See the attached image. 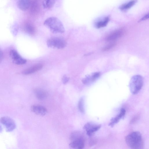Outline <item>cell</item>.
<instances>
[{
  "label": "cell",
  "instance_id": "obj_1",
  "mask_svg": "<svg viewBox=\"0 0 149 149\" xmlns=\"http://www.w3.org/2000/svg\"><path fill=\"white\" fill-rule=\"evenodd\" d=\"M125 140L127 146L131 148L139 149L143 148V141L139 132L135 131L130 133L125 136Z\"/></svg>",
  "mask_w": 149,
  "mask_h": 149
},
{
  "label": "cell",
  "instance_id": "obj_2",
  "mask_svg": "<svg viewBox=\"0 0 149 149\" xmlns=\"http://www.w3.org/2000/svg\"><path fill=\"white\" fill-rule=\"evenodd\" d=\"M44 25L54 33H62L65 29L61 21L55 17H51L47 18L44 22Z\"/></svg>",
  "mask_w": 149,
  "mask_h": 149
},
{
  "label": "cell",
  "instance_id": "obj_3",
  "mask_svg": "<svg viewBox=\"0 0 149 149\" xmlns=\"http://www.w3.org/2000/svg\"><path fill=\"white\" fill-rule=\"evenodd\" d=\"M143 78L140 75H136L133 76L129 83V88L131 93L133 95L137 94L143 86Z\"/></svg>",
  "mask_w": 149,
  "mask_h": 149
},
{
  "label": "cell",
  "instance_id": "obj_4",
  "mask_svg": "<svg viewBox=\"0 0 149 149\" xmlns=\"http://www.w3.org/2000/svg\"><path fill=\"white\" fill-rule=\"evenodd\" d=\"M47 44L49 47L60 49L65 47L66 42L62 38L54 37L51 38L47 40Z\"/></svg>",
  "mask_w": 149,
  "mask_h": 149
},
{
  "label": "cell",
  "instance_id": "obj_5",
  "mask_svg": "<svg viewBox=\"0 0 149 149\" xmlns=\"http://www.w3.org/2000/svg\"><path fill=\"white\" fill-rule=\"evenodd\" d=\"M0 122L5 127L7 132H12L16 128V125L15 121L8 117H2L0 119Z\"/></svg>",
  "mask_w": 149,
  "mask_h": 149
},
{
  "label": "cell",
  "instance_id": "obj_6",
  "mask_svg": "<svg viewBox=\"0 0 149 149\" xmlns=\"http://www.w3.org/2000/svg\"><path fill=\"white\" fill-rule=\"evenodd\" d=\"M101 125L95 124L92 122H88L84 126L83 129L89 136H93L101 127Z\"/></svg>",
  "mask_w": 149,
  "mask_h": 149
},
{
  "label": "cell",
  "instance_id": "obj_7",
  "mask_svg": "<svg viewBox=\"0 0 149 149\" xmlns=\"http://www.w3.org/2000/svg\"><path fill=\"white\" fill-rule=\"evenodd\" d=\"M85 140L83 134L71 141L69 146L74 149H82L85 146Z\"/></svg>",
  "mask_w": 149,
  "mask_h": 149
},
{
  "label": "cell",
  "instance_id": "obj_8",
  "mask_svg": "<svg viewBox=\"0 0 149 149\" xmlns=\"http://www.w3.org/2000/svg\"><path fill=\"white\" fill-rule=\"evenodd\" d=\"M10 56L13 62L16 64L23 65L26 62V60L21 56L15 50L12 49L10 51Z\"/></svg>",
  "mask_w": 149,
  "mask_h": 149
},
{
  "label": "cell",
  "instance_id": "obj_9",
  "mask_svg": "<svg viewBox=\"0 0 149 149\" xmlns=\"http://www.w3.org/2000/svg\"><path fill=\"white\" fill-rule=\"evenodd\" d=\"M126 113L125 109L122 108L120 110L119 113L114 117L112 118L109 124V126L113 127L115 124L118 123L120 120L124 117Z\"/></svg>",
  "mask_w": 149,
  "mask_h": 149
},
{
  "label": "cell",
  "instance_id": "obj_10",
  "mask_svg": "<svg viewBox=\"0 0 149 149\" xmlns=\"http://www.w3.org/2000/svg\"><path fill=\"white\" fill-rule=\"evenodd\" d=\"M124 33L123 29H119L114 31L110 33L107 38V40L111 41L115 40L121 37Z\"/></svg>",
  "mask_w": 149,
  "mask_h": 149
},
{
  "label": "cell",
  "instance_id": "obj_11",
  "mask_svg": "<svg viewBox=\"0 0 149 149\" xmlns=\"http://www.w3.org/2000/svg\"><path fill=\"white\" fill-rule=\"evenodd\" d=\"M31 109L36 114L40 116H44L47 113V109L44 107L40 105H33Z\"/></svg>",
  "mask_w": 149,
  "mask_h": 149
},
{
  "label": "cell",
  "instance_id": "obj_12",
  "mask_svg": "<svg viewBox=\"0 0 149 149\" xmlns=\"http://www.w3.org/2000/svg\"><path fill=\"white\" fill-rule=\"evenodd\" d=\"M100 72H95L87 75L82 80V82L86 84L93 82L97 79L100 76Z\"/></svg>",
  "mask_w": 149,
  "mask_h": 149
},
{
  "label": "cell",
  "instance_id": "obj_13",
  "mask_svg": "<svg viewBox=\"0 0 149 149\" xmlns=\"http://www.w3.org/2000/svg\"><path fill=\"white\" fill-rule=\"evenodd\" d=\"M23 29L25 32L31 35H34L36 33V29L34 26L29 22H26L24 24Z\"/></svg>",
  "mask_w": 149,
  "mask_h": 149
},
{
  "label": "cell",
  "instance_id": "obj_14",
  "mask_svg": "<svg viewBox=\"0 0 149 149\" xmlns=\"http://www.w3.org/2000/svg\"><path fill=\"white\" fill-rule=\"evenodd\" d=\"M42 67V64H38L24 70L23 71L22 73L24 75L31 74L40 70Z\"/></svg>",
  "mask_w": 149,
  "mask_h": 149
},
{
  "label": "cell",
  "instance_id": "obj_15",
  "mask_svg": "<svg viewBox=\"0 0 149 149\" xmlns=\"http://www.w3.org/2000/svg\"><path fill=\"white\" fill-rule=\"evenodd\" d=\"M31 2V0H18V6L20 10L25 11L30 7Z\"/></svg>",
  "mask_w": 149,
  "mask_h": 149
},
{
  "label": "cell",
  "instance_id": "obj_16",
  "mask_svg": "<svg viewBox=\"0 0 149 149\" xmlns=\"http://www.w3.org/2000/svg\"><path fill=\"white\" fill-rule=\"evenodd\" d=\"M34 93L36 97L40 100L45 99L47 96V91L40 88L35 89Z\"/></svg>",
  "mask_w": 149,
  "mask_h": 149
},
{
  "label": "cell",
  "instance_id": "obj_17",
  "mask_svg": "<svg viewBox=\"0 0 149 149\" xmlns=\"http://www.w3.org/2000/svg\"><path fill=\"white\" fill-rule=\"evenodd\" d=\"M136 2V0H132L128 2L121 5L120 8L123 10H127L133 6Z\"/></svg>",
  "mask_w": 149,
  "mask_h": 149
},
{
  "label": "cell",
  "instance_id": "obj_18",
  "mask_svg": "<svg viewBox=\"0 0 149 149\" xmlns=\"http://www.w3.org/2000/svg\"><path fill=\"white\" fill-rule=\"evenodd\" d=\"M56 1V0H43V6L45 8H51L53 6Z\"/></svg>",
  "mask_w": 149,
  "mask_h": 149
},
{
  "label": "cell",
  "instance_id": "obj_19",
  "mask_svg": "<svg viewBox=\"0 0 149 149\" xmlns=\"http://www.w3.org/2000/svg\"><path fill=\"white\" fill-rule=\"evenodd\" d=\"M30 12L31 13H36L38 8V4L37 0H34L30 5Z\"/></svg>",
  "mask_w": 149,
  "mask_h": 149
},
{
  "label": "cell",
  "instance_id": "obj_20",
  "mask_svg": "<svg viewBox=\"0 0 149 149\" xmlns=\"http://www.w3.org/2000/svg\"><path fill=\"white\" fill-rule=\"evenodd\" d=\"M109 21L108 17H106L103 20L97 22L96 24V26L97 28H101L106 26Z\"/></svg>",
  "mask_w": 149,
  "mask_h": 149
},
{
  "label": "cell",
  "instance_id": "obj_21",
  "mask_svg": "<svg viewBox=\"0 0 149 149\" xmlns=\"http://www.w3.org/2000/svg\"><path fill=\"white\" fill-rule=\"evenodd\" d=\"M84 99L83 98H81L78 103V108L80 112L82 113L84 112Z\"/></svg>",
  "mask_w": 149,
  "mask_h": 149
},
{
  "label": "cell",
  "instance_id": "obj_22",
  "mask_svg": "<svg viewBox=\"0 0 149 149\" xmlns=\"http://www.w3.org/2000/svg\"><path fill=\"white\" fill-rule=\"evenodd\" d=\"M115 45V43H110L104 47L103 50L104 51L108 50L113 47Z\"/></svg>",
  "mask_w": 149,
  "mask_h": 149
},
{
  "label": "cell",
  "instance_id": "obj_23",
  "mask_svg": "<svg viewBox=\"0 0 149 149\" xmlns=\"http://www.w3.org/2000/svg\"><path fill=\"white\" fill-rule=\"evenodd\" d=\"M69 79V78L65 75H64L62 78V81L64 84L67 83Z\"/></svg>",
  "mask_w": 149,
  "mask_h": 149
},
{
  "label": "cell",
  "instance_id": "obj_24",
  "mask_svg": "<svg viewBox=\"0 0 149 149\" xmlns=\"http://www.w3.org/2000/svg\"><path fill=\"white\" fill-rule=\"evenodd\" d=\"M3 53L1 50L0 49V62L3 60Z\"/></svg>",
  "mask_w": 149,
  "mask_h": 149
},
{
  "label": "cell",
  "instance_id": "obj_25",
  "mask_svg": "<svg viewBox=\"0 0 149 149\" xmlns=\"http://www.w3.org/2000/svg\"><path fill=\"white\" fill-rule=\"evenodd\" d=\"M149 17V15L148 14H147L145 15V16H144L143 18H141L140 19V20L141 21H143L144 20L146 19H148Z\"/></svg>",
  "mask_w": 149,
  "mask_h": 149
},
{
  "label": "cell",
  "instance_id": "obj_26",
  "mask_svg": "<svg viewBox=\"0 0 149 149\" xmlns=\"http://www.w3.org/2000/svg\"><path fill=\"white\" fill-rule=\"evenodd\" d=\"M3 131V128L1 125L0 124V132H2Z\"/></svg>",
  "mask_w": 149,
  "mask_h": 149
}]
</instances>
